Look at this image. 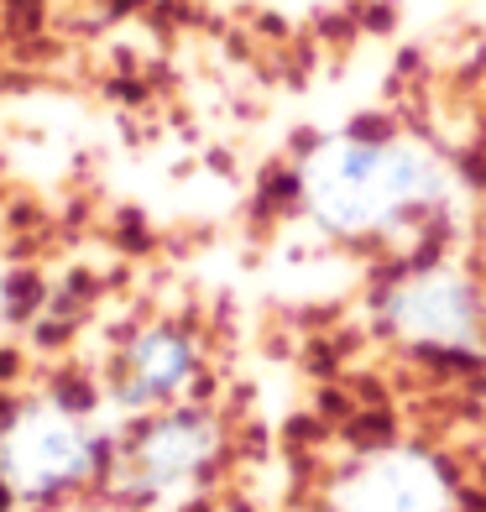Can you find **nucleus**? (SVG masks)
Masks as SVG:
<instances>
[{"instance_id": "f257e3e1", "label": "nucleus", "mask_w": 486, "mask_h": 512, "mask_svg": "<svg viewBox=\"0 0 486 512\" xmlns=\"http://www.w3.org/2000/svg\"><path fill=\"white\" fill-rule=\"evenodd\" d=\"M304 194L330 230H372L439 194V162L424 147L335 142L309 162Z\"/></svg>"}, {"instance_id": "f03ea898", "label": "nucleus", "mask_w": 486, "mask_h": 512, "mask_svg": "<svg viewBox=\"0 0 486 512\" xmlns=\"http://www.w3.org/2000/svg\"><path fill=\"white\" fill-rule=\"evenodd\" d=\"M84 471V439L53 413H32L0 439V476L21 492H48Z\"/></svg>"}, {"instance_id": "7ed1b4c3", "label": "nucleus", "mask_w": 486, "mask_h": 512, "mask_svg": "<svg viewBox=\"0 0 486 512\" xmlns=\"http://www.w3.org/2000/svg\"><path fill=\"white\" fill-rule=\"evenodd\" d=\"M392 319L408 335L434 340V345H466L476 335V298L460 272H424L392 293Z\"/></svg>"}, {"instance_id": "20e7f679", "label": "nucleus", "mask_w": 486, "mask_h": 512, "mask_svg": "<svg viewBox=\"0 0 486 512\" xmlns=\"http://www.w3.org/2000/svg\"><path fill=\"white\" fill-rule=\"evenodd\" d=\"M131 371H136V392H173L183 377L194 371V356L173 330H147L131 351Z\"/></svg>"}]
</instances>
